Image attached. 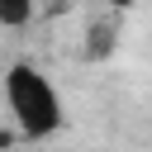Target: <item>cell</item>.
Returning <instances> with one entry per match:
<instances>
[{
    "label": "cell",
    "mask_w": 152,
    "mask_h": 152,
    "mask_svg": "<svg viewBox=\"0 0 152 152\" xmlns=\"http://www.w3.org/2000/svg\"><path fill=\"white\" fill-rule=\"evenodd\" d=\"M0 90H5V104H10V114H14V124H19L24 138H52L62 128V119H66L62 114V95H57V86L38 66L14 62L5 71Z\"/></svg>",
    "instance_id": "6da1fadb"
},
{
    "label": "cell",
    "mask_w": 152,
    "mask_h": 152,
    "mask_svg": "<svg viewBox=\"0 0 152 152\" xmlns=\"http://www.w3.org/2000/svg\"><path fill=\"white\" fill-rule=\"evenodd\" d=\"M33 19V0H0V28H24Z\"/></svg>",
    "instance_id": "7a4b0ae2"
},
{
    "label": "cell",
    "mask_w": 152,
    "mask_h": 152,
    "mask_svg": "<svg viewBox=\"0 0 152 152\" xmlns=\"http://www.w3.org/2000/svg\"><path fill=\"white\" fill-rule=\"evenodd\" d=\"M0 81H5V71H0Z\"/></svg>",
    "instance_id": "3957f363"
}]
</instances>
